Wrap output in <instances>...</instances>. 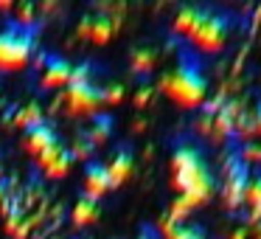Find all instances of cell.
<instances>
[{"mask_svg":"<svg viewBox=\"0 0 261 239\" xmlns=\"http://www.w3.org/2000/svg\"><path fill=\"white\" fill-rule=\"evenodd\" d=\"M104 169H107V175H110V186L113 188L129 180V175H132V152H129V147L115 149L113 158L104 163Z\"/></svg>","mask_w":261,"mask_h":239,"instance_id":"obj_10","label":"cell"},{"mask_svg":"<svg viewBox=\"0 0 261 239\" xmlns=\"http://www.w3.org/2000/svg\"><path fill=\"white\" fill-rule=\"evenodd\" d=\"M205 14H208V9H202V6H182L180 12H177V17H174V31L188 37L199 26V20H202Z\"/></svg>","mask_w":261,"mask_h":239,"instance_id":"obj_12","label":"cell"},{"mask_svg":"<svg viewBox=\"0 0 261 239\" xmlns=\"http://www.w3.org/2000/svg\"><path fill=\"white\" fill-rule=\"evenodd\" d=\"M110 188L113 186H110V175H107V169H104V163L87 160V166H85V197L98 200V197H104Z\"/></svg>","mask_w":261,"mask_h":239,"instance_id":"obj_8","label":"cell"},{"mask_svg":"<svg viewBox=\"0 0 261 239\" xmlns=\"http://www.w3.org/2000/svg\"><path fill=\"white\" fill-rule=\"evenodd\" d=\"M40 121H45V115H42V110H40V104L37 102H29V104H23V107L14 113V118H12V124L14 127H20V130H29V127H34V124H40Z\"/></svg>","mask_w":261,"mask_h":239,"instance_id":"obj_16","label":"cell"},{"mask_svg":"<svg viewBox=\"0 0 261 239\" xmlns=\"http://www.w3.org/2000/svg\"><path fill=\"white\" fill-rule=\"evenodd\" d=\"M59 149H62V144H54V147H51V149H45V152H42V155H37V163H40V166H42V169H45V166H48V160H51V158H54V155H57V152H59Z\"/></svg>","mask_w":261,"mask_h":239,"instance_id":"obj_28","label":"cell"},{"mask_svg":"<svg viewBox=\"0 0 261 239\" xmlns=\"http://www.w3.org/2000/svg\"><path fill=\"white\" fill-rule=\"evenodd\" d=\"M113 135V115H107V113H96L93 115V124H90V130L85 132V138L93 144V147H101L107 138Z\"/></svg>","mask_w":261,"mask_h":239,"instance_id":"obj_14","label":"cell"},{"mask_svg":"<svg viewBox=\"0 0 261 239\" xmlns=\"http://www.w3.org/2000/svg\"><path fill=\"white\" fill-rule=\"evenodd\" d=\"M258 26H261V6L253 12V29H258Z\"/></svg>","mask_w":261,"mask_h":239,"instance_id":"obj_33","label":"cell"},{"mask_svg":"<svg viewBox=\"0 0 261 239\" xmlns=\"http://www.w3.org/2000/svg\"><path fill=\"white\" fill-rule=\"evenodd\" d=\"M227 31H230V20L225 17V14H214L208 12L202 20H199V26L188 34V40L194 42V45L199 48V51L205 54H216L222 51V45H225L227 40Z\"/></svg>","mask_w":261,"mask_h":239,"instance_id":"obj_4","label":"cell"},{"mask_svg":"<svg viewBox=\"0 0 261 239\" xmlns=\"http://www.w3.org/2000/svg\"><path fill=\"white\" fill-rule=\"evenodd\" d=\"M154 62H158V51L154 48H138V51H132V70L135 74H149L154 68Z\"/></svg>","mask_w":261,"mask_h":239,"instance_id":"obj_18","label":"cell"},{"mask_svg":"<svg viewBox=\"0 0 261 239\" xmlns=\"http://www.w3.org/2000/svg\"><path fill=\"white\" fill-rule=\"evenodd\" d=\"M132 130H135V132H143V130H146V121H143V118H135V124H132Z\"/></svg>","mask_w":261,"mask_h":239,"instance_id":"obj_32","label":"cell"},{"mask_svg":"<svg viewBox=\"0 0 261 239\" xmlns=\"http://www.w3.org/2000/svg\"><path fill=\"white\" fill-rule=\"evenodd\" d=\"M9 203V183L6 180H0V208Z\"/></svg>","mask_w":261,"mask_h":239,"instance_id":"obj_29","label":"cell"},{"mask_svg":"<svg viewBox=\"0 0 261 239\" xmlns=\"http://www.w3.org/2000/svg\"><path fill=\"white\" fill-rule=\"evenodd\" d=\"M54 144H59L57 138V130H54V124H48V121H40V124L29 127L25 130V138H23V147L29 149L31 155H42L45 149H51Z\"/></svg>","mask_w":261,"mask_h":239,"instance_id":"obj_7","label":"cell"},{"mask_svg":"<svg viewBox=\"0 0 261 239\" xmlns=\"http://www.w3.org/2000/svg\"><path fill=\"white\" fill-rule=\"evenodd\" d=\"M138 239H154V236H152V231H141V236H138Z\"/></svg>","mask_w":261,"mask_h":239,"instance_id":"obj_34","label":"cell"},{"mask_svg":"<svg viewBox=\"0 0 261 239\" xmlns=\"http://www.w3.org/2000/svg\"><path fill=\"white\" fill-rule=\"evenodd\" d=\"M244 160H247V163H261V144H250V147L244 149Z\"/></svg>","mask_w":261,"mask_h":239,"instance_id":"obj_27","label":"cell"},{"mask_svg":"<svg viewBox=\"0 0 261 239\" xmlns=\"http://www.w3.org/2000/svg\"><path fill=\"white\" fill-rule=\"evenodd\" d=\"M0 110H3V96H0Z\"/></svg>","mask_w":261,"mask_h":239,"instance_id":"obj_36","label":"cell"},{"mask_svg":"<svg viewBox=\"0 0 261 239\" xmlns=\"http://www.w3.org/2000/svg\"><path fill=\"white\" fill-rule=\"evenodd\" d=\"M70 74H73V65L62 57H48L45 68H42V87H68L70 85Z\"/></svg>","mask_w":261,"mask_h":239,"instance_id":"obj_9","label":"cell"},{"mask_svg":"<svg viewBox=\"0 0 261 239\" xmlns=\"http://www.w3.org/2000/svg\"><path fill=\"white\" fill-rule=\"evenodd\" d=\"M191 208H194V205H191V200H188V197H182V194H180V197H174V200H171L169 214H166V217H169V220L174 222V225H182V222H186V217L191 214Z\"/></svg>","mask_w":261,"mask_h":239,"instance_id":"obj_19","label":"cell"},{"mask_svg":"<svg viewBox=\"0 0 261 239\" xmlns=\"http://www.w3.org/2000/svg\"><path fill=\"white\" fill-rule=\"evenodd\" d=\"M34 17H37V6H34V3H20V6H17V20H14V23H17L20 29H29V26L34 23Z\"/></svg>","mask_w":261,"mask_h":239,"instance_id":"obj_23","label":"cell"},{"mask_svg":"<svg viewBox=\"0 0 261 239\" xmlns=\"http://www.w3.org/2000/svg\"><path fill=\"white\" fill-rule=\"evenodd\" d=\"M70 166H73V158H70V152L62 147V149H59V152L54 155L51 160H48V166H45V175L57 180V177H65V175H68V172H70Z\"/></svg>","mask_w":261,"mask_h":239,"instance_id":"obj_17","label":"cell"},{"mask_svg":"<svg viewBox=\"0 0 261 239\" xmlns=\"http://www.w3.org/2000/svg\"><path fill=\"white\" fill-rule=\"evenodd\" d=\"M247 166L242 160H227L225 166V186H222V197H225L227 208H239L244 203V186H247Z\"/></svg>","mask_w":261,"mask_h":239,"instance_id":"obj_6","label":"cell"},{"mask_svg":"<svg viewBox=\"0 0 261 239\" xmlns=\"http://www.w3.org/2000/svg\"><path fill=\"white\" fill-rule=\"evenodd\" d=\"M253 121H255V132H261V104H258V110L253 113Z\"/></svg>","mask_w":261,"mask_h":239,"instance_id":"obj_31","label":"cell"},{"mask_svg":"<svg viewBox=\"0 0 261 239\" xmlns=\"http://www.w3.org/2000/svg\"><path fill=\"white\" fill-rule=\"evenodd\" d=\"M230 239H247V228H244V225H239L236 231L230 233Z\"/></svg>","mask_w":261,"mask_h":239,"instance_id":"obj_30","label":"cell"},{"mask_svg":"<svg viewBox=\"0 0 261 239\" xmlns=\"http://www.w3.org/2000/svg\"><path fill=\"white\" fill-rule=\"evenodd\" d=\"M0 180H3V166H0Z\"/></svg>","mask_w":261,"mask_h":239,"instance_id":"obj_35","label":"cell"},{"mask_svg":"<svg viewBox=\"0 0 261 239\" xmlns=\"http://www.w3.org/2000/svg\"><path fill=\"white\" fill-rule=\"evenodd\" d=\"M101 208H98V200H90V197H79L73 203V211H70V220L73 225H90V222L98 220Z\"/></svg>","mask_w":261,"mask_h":239,"instance_id":"obj_13","label":"cell"},{"mask_svg":"<svg viewBox=\"0 0 261 239\" xmlns=\"http://www.w3.org/2000/svg\"><path fill=\"white\" fill-rule=\"evenodd\" d=\"M62 102L68 104V110L73 115H96L104 107L101 87L96 82H90V85H68Z\"/></svg>","mask_w":261,"mask_h":239,"instance_id":"obj_5","label":"cell"},{"mask_svg":"<svg viewBox=\"0 0 261 239\" xmlns=\"http://www.w3.org/2000/svg\"><path fill=\"white\" fill-rule=\"evenodd\" d=\"M118 29H121V20L118 17H110V14H96V17H90L87 40L96 42V45H101V42H107Z\"/></svg>","mask_w":261,"mask_h":239,"instance_id":"obj_11","label":"cell"},{"mask_svg":"<svg viewBox=\"0 0 261 239\" xmlns=\"http://www.w3.org/2000/svg\"><path fill=\"white\" fill-rule=\"evenodd\" d=\"M93 149H96V147H93L85 135H79L73 141V149H68V152H70V158H73V160H87L93 155Z\"/></svg>","mask_w":261,"mask_h":239,"instance_id":"obj_22","label":"cell"},{"mask_svg":"<svg viewBox=\"0 0 261 239\" xmlns=\"http://www.w3.org/2000/svg\"><path fill=\"white\" fill-rule=\"evenodd\" d=\"M96 82V68L90 62H82V65H73V74H70V85H90Z\"/></svg>","mask_w":261,"mask_h":239,"instance_id":"obj_21","label":"cell"},{"mask_svg":"<svg viewBox=\"0 0 261 239\" xmlns=\"http://www.w3.org/2000/svg\"><path fill=\"white\" fill-rule=\"evenodd\" d=\"M101 96H104V104H121L124 102V85L101 87Z\"/></svg>","mask_w":261,"mask_h":239,"instance_id":"obj_25","label":"cell"},{"mask_svg":"<svg viewBox=\"0 0 261 239\" xmlns=\"http://www.w3.org/2000/svg\"><path fill=\"white\" fill-rule=\"evenodd\" d=\"M171 177H174V188L182 197L191 200V205H202L205 200L214 197L216 180L214 172L208 169L202 152L191 144H180L171 155Z\"/></svg>","mask_w":261,"mask_h":239,"instance_id":"obj_1","label":"cell"},{"mask_svg":"<svg viewBox=\"0 0 261 239\" xmlns=\"http://www.w3.org/2000/svg\"><path fill=\"white\" fill-rule=\"evenodd\" d=\"M166 239H205L202 228L199 225H188V222H182V225H174L169 233H166Z\"/></svg>","mask_w":261,"mask_h":239,"instance_id":"obj_20","label":"cell"},{"mask_svg":"<svg viewBox=\"0 0 261 239\" xmlns=\"http://www.w3.org/2000/svg\"><path fill=\"white\" fill-rule=\"evenodd\" d=\"M152 87L149 85H143V87H138V93H135V99H132V102H135V107H146L149 102H152Z\"/></svg>","mask_w":261,"mask_h":239,"instance_id":"obj_26","label":"cell"},{"mask_svg":"<svg viewBox=\"0 0 261 239\" xmlns=\"http://www.w3.org/2000/svg\"><path fill=\"white\" fill-rule=\"evenodd\" d=\"M244 203L250 205V222H261V172L253 175V177H247Z\"/></svg>","mask_w":261,"mask_h":239,"instance_id":"obj_15","label":"cell"},{"mask_svg":"<svg viewBox=\"0 0 261 239\" xmlns=\"http://www.w3.org/2000/svg\"><path fill=\"white\" fill-rule=\"evenodd\" d=\"M34 34L29 29H20L17 23H9L0 31V70H20L34 57Z\"/></svg>","mask_w":261,"mask_h":239,"instance_id":"obj_3","label":"cell"},{"mask_svg":"<svg viewBox=\"0 0 261 239\" xmlns=\"http://www.w3.org/2000/svg\"><path fill=\"white\" fill-rule=\"evenodd\" d=\"M160 90H166V96H171L182 107H199L208 93V82H205L199 65L186 59L160 79Z\"/></svg>","mask_w":261,"mask_h":239,"instance_id":"obj_2","label":"cell"},{"mask_svg":"<svg viewBox=\"0 0 261 239\" xmlns=\"http://www.w3.org/2000/svg\"><path fill=\"white\" fill-rule=\"evenodd\" d=\"M233 132H239V135L242 138H250L255 132V121H253V113H242L236 118V130Z\"/></svg>","mask_w":261,"mask_h":239,"instance_id":"obj_24","label":"cell"}]
</instances>
